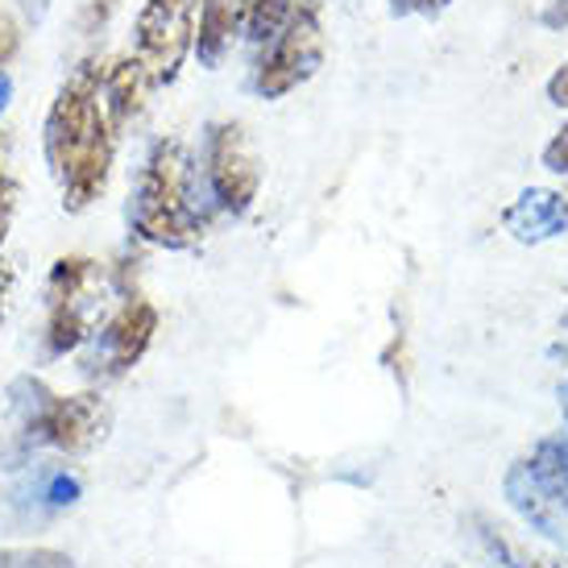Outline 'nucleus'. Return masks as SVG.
Instances as JSON below:
<instances>
[{
	"mask_svg": "<svg viewBox=\"0 0 568 568\" xmlns=\"http://www.w3.org/2000/svg\"><path fill=\"white\" fill-rule=\"evenodd\" d=\"M548 100H552L556 109H568V63L556 67V75L548 80Z\"/></svg>",
	"mask_w": 568,
	"mask_h": 568,
	"instance_id": "obj_20",
	"label": "nucleus"
},
{
	"mask_svg": "<svg viewBox=\"0 0 568 568\" xmlns=\"http://www.w3.org/2000/svg\"><path fill=\"white\" fill-rule=\"evenodd\" d=\"M47 166L63 191L67 212L92 207L109 187L116 125L100 100V67H83L47 112Z\"/></svg>",
	"mask_w": 568,
	"mask_h": 568,
	"instance_id": "obj_1",
	"label": "nucleus"
},
{
	"mask_svg": "<svg viewBox=\"0 0 568 568\" xmlns=\"http://www.w3.org/2000/svg\"><path fill=\"white\" fill-rule=\"evenodd\" d=\"M13 174L4 166V150H0V229H9V212H13Z\"/></svg>",
	"mask_w": 568,
	"mask_h": 568,
	"instance_id": "obj_19",
	"label": "nucleus"
},
{
	"mask_svg": "<svg viewBox=\"0 0 568 568\" xmlns=\"http://www.w3.org/2000/svg\"><path fill=\"white\" fill-rule=\"evenodd\" d=\"M116 300H125L116 291L109 266H100L92 257H59L47 278V357H67L80 353L109 312L116 307Z\"/></svg>",
	"mask_w": 568,
	"mask_h": 568,
	"instance_id": "obj_4",
	"label": "nucleus"
},
{
	"mask_svg": "<svg viewBox=\"0 0 568 568\" xmlns=\"http://www.w3.org/2000/svg\"><path fill=\"white\" fill-rule=\"evenodd\" d=\"M503 229L519 245H548L568 233V195L552 187H523L503 212Z\"/></svg>",
	"mask_w": 568,
	"mask_h": 568,
	"instance_id": "obj_9",
	"label": "nucleus"
},
{
	"mask_svg": "<svg viewBox=\"0 0 568 568\" xmlns=\"http://www.w3.org/2000/svg\"><path fill=\"white\" fill-rule=\"evenodd\" d=\"M0 245H4V229H0Z\"/></svg>",
	"mask_w": 568,
	"mask_h": 568,
	"instance_id": "obj_28",
	"label": "nucleus"
},
{
	"mask_svg": "<svg viewBox=\"0 0 568 568\" xmlns=\"http://www.w3.org/2000/svg\"><path fill=\"white\" fill-rule=\"evenodd\" d=\"M0 568H75V560L54 548H0Z\"/></svg>",
	"mask_w": 568,
	"mask_h": 568,
	"instance_id": "obj_15",
	"label": "nucleus"
},
{
	"mask_svg": "<svg viewBox=\"0 0 568 568\" xmlns=\"http://www.w3.org/2000/svg\"><path fill=\"white\" fill-rule=\"evenodd\" d=\"M556 403H560V415H565V427H568V382L556 386Z\"/></svg>",
	"mask_w": 568,
	"mask_h": 568,
	"instance_id": "obj_26",
	"label": "nucleus"
},
{
	"mask_svg": "<svg viewBox=\"0 0 568 568\" xmlns=\"http://www.w3.org/2000/svg\"><path fill=\"white\" fill-rule=\"evenodd\" d=\"M9 410L17 419V457H30L33 448L88 453L112 427V410L100 395H54L33 374L9 382Z\"/></svg>",
	"mask_w": 568,
	"mask_h": 568,
	"instance_id": "obj_3",
	"label": "nucleus"
},
{
	"mask_svg": "<svg viewBox=\"0 0 568 568\" xmlns=\"http://www.w3.org/2000/svg\"><path fill=\"white\" fill-rule=\"evenodd\" d=\"M17 50V30H13V21L0 13V67H4V59Z\"/></svg>",
	"mask_w": 568,
	"mask_h": 568,
	"instance_id": "obj_22",
	"label": "nucleus"
},
{
	"mask_svg": "<svg viewBox=\"0 0 568 568\" xmlns=\"http://www.w3.org/2000/svg\"><path fill=\"white\" fill-rule=\"evenodd\" d=\"M9 100H13V75L0 67V116H4V109H9Z\"/></svg>",
	"mask_w": 568,
	"mask_h": 568,
	"instance_id": "obj_24",
	"label": "nucleus"
},
{
	"mask_svg": "<svg viewBox=\"0 0 568 568\" xmlns=\"http://www.w3.org/2000/svg\"><path fill=\"white\" fill-rule=\"evenodd\" d=\"M200 162H204L207 187L216 195V207L229 216H245L257 200V187H262V162H257L250 133L233 121L212 125L204 133Z\"/></svg>",
	"mask_w": 568,
	"mask_h": 568,
	"instance_id": "obj_8",
	"label": "nucleus"
},
{
	"mask_svg": "<svg viewBox=\"0 0 568 568\" xmlns=\"http://www.w3.org/2000/svg\"><path fill=\"white\" fill-rule=\"evenodd\" d=\"M481 539H486L494 568H565V565H544V560H523V556L515 552L498 531H489V527H481Z\"/></svg>",
	"mask_w": 568,
	"mask_h": 568,
	"instance_id": "obj_16",
	"label": "nucleus"
},
{
	"mask_svg": "<svg viewBox=\"0 0 568 568\" xmlns=\"http://www.w3.org/2000/svg\"><path fill=\"white\" fill-rule=\"evenodd\" d=\"M253 63V92L266 100H283L307 83L324 63V26H320V0H300L295 13L283 30L270 38L266 47H257Z\"/></svg>",
	"mask_w": 568,
	"mask_h": 568,
	"instance_id": "obj_5",
	"label": "nucleus"
},
{
	"mask_svg": "<svg viewBox=\"0 0 568 568\" xmlns=\"http://www.w3.org/2000/svg\"><path fill=\"white\" fill-rule=\"evenodd\" d=\"M216 212L200 154L179 142L154 145L129 195V229L159 250H195Z\"/></svg>",
	"mask_w": 568,
	"mask_h": 568,
	"instance_id": "obj_2",
	"label": "nucleus"
},
{
	"mask_svg": "<svg viewBox=\"0 0 568 568\" xmlns=\"http://www.w3.org/2000/svg\"><path fill=\"white\" fill-rule=\"evenodd\" d=\"M17 9H21V17H26V21H33V26H38V21L50 13V0H17Z\"/></svg>",
	"mask_w": 568,
	"mask_h": 568,
	"instance_id": "obj_23",
	"label": "nucleus"
},
{
	"mask_svg": "<svg viewBox=\"0 0 568 568\" xmlns=\"http://www.w3.org/2000/svg\"><path fill=\"white\" fill-rule=\"evenodd\" d=\"M453 0H390V13L395 17H436L444 13Z\"/></svg>",
	"mask_w": 568,
	"mask_h": 568,
	"instance_id": "obj_18",
	"label": "nucleus"
},
{
	"mask_svg": "<svg viewBox=\"0 0 568 568\" xmlns=\"http://www.w3.org/2000/svg\"><path fill=\"white\" fill-rule=\"evenodd\" d=\"M539 162H544V171L568 174V121H565L560 129H556L552 142L544 145V154H539Z\"/></svg>",
	"mask_w": 568,
	"mask_h": 568,
	"instance_id": "obj_17",
	"label": "nucleus"
},
{
	"mask_svg": "<svg viewBox=\"0 0 568 568\" xmlns=\"http://www.w3.org/2000/svg\"><path fill=\"white\" fill-rule=\"evenodd\" d=\"M503 498L506 506L519 515L536 536L552 539V544H560V548H568V527L565 519L556 515V506L548 503V494L539 489L536 474H531V465H527V457H519L510 469H506L503 477Z\"/></svg>",
	"mask_w": 568,
	"mask_h": 568,
	"instance_id": "obj_10",
	"label": "nucleus"
},
{
	"mask_svg": "<svg viewBox=\"0 0 568 568\" xmlns=\"http://www.w3.org/2000/svg\"><path fill=\"white\" fill-rule=\"evenodd\" d=\"M159 332V312L154 303L125 295L109 312V320L88 336V345L80 348V369L92 382H112L129 374L133 365L145 357V348L154 345Z\"/></svg>",
	"mask_w": 568,
	"mask_h": 568,
	"instance_id": "obj_7",
	"label": "nucleus"
},
{
	"mask_svg": "<svg viewBox=\"0 0 568 568\" xmlns=\"http://www.w3.org/2000/svg\"><path fill=\"white\" fill-rule=\"evenodd\" d=\"M204 0H145L133 30V63L142 67L150 88H162L195 50V21Z\"/></svg>",
	"mask_w": 568,
	"mask_h": 568,
	"instance_id": "obj_6",
	"label": "nucleus"
},
{
	"mask_svg": "<svg viewBox=\"0 0 568 568\" xmlns=\"http://www.w3.org/2000/svg\"><path fill=\"white\" fill-rule=\"evenodd\" d=\"M80 477L67 474V469H42L38 474V486H33V498L42 506H50V510H63V506H75L80 503Z\"/></svg>",
	"mask_w": 568,
	"mask_h": 568,
	"instance_id": "obj_14",
	"label": "nucleus"
},
{
	"mask_svg": "<svg viewBox=\"0 0 568 568\" xmlns=\"http://www.w3.org/2000/svg\"><path fill=\"white\" fill-rule=\"evenodd\" d=\"M548 357H552V362H560L568 369V341H556V345L548 348Z\"/></svg>",
	"mask_w": 568,
	"mask_h": 568,
	"instance_id": "obj_25",
	"label": "nucleus"
},
{
	"mask_svg": "<svg viewBox=\"0 0 568 568\" xmlns=\"http://www.w3.org/2000/svg\"><path fill=\"white\" fill-rule=\"evenodd\" d=\"M241 9L245 0H204L195 21V59L204 67H221V59L241 38Z\"/></svg>",
	"mask_w": 568,
	"mask_h": 568,
	"instance_id": "obj_11",
	"label": "nucleus"
},
{
	"mask_svg": "<svg viewBox=\"0 0 568 568\" xmlns=\"http://www.w3.org/2000/svg\"><path fill=\"white\" fill-rule=\"evenodd\" d=\"M527 465H531L539 489L548 494V503L556 506V515L568 527V436H544V440H536V448L527 453Z\"/></svg>",
	"mask_w": 568,
	"mask_h": 568,
	"instance_id": "obj_12",
	"label": "nucleus"
},
{
	"mask_svg": "<svg viewBox=\"0 0 568 568\" xmlns=\"http://www.w3.org/2000/svg\"><path fill=\"white\" fill-rule=\"evenodd\" d=\"M300 0H245L241 9V38L253 47H266L274 33L283 30Z\"/></svg>",
	"mask_w": 568,
	"mask_h": 568,
	"instance_id": "obj_13",
	"label": "nucleus"
},
{
	"mask_svg": "<svg viewBox=\"0 0 568 568\" xmlns=\"http://www.w3.org/2000/svg\"><path fill=\"white\" fill-rule=\"evenodd\" d=\"M560 328L568 332V307H565V312H560Z\"/></svg>",
	"mask_w": 568,
	"mask_h": 568,
	"instance_id": "obj_27",
	"label": "nucleus"
},
{
	"mask_svg": "<svg viewBox=\"0 0 568 568\" xmlns=\"http://www.w3.org/2000/svg\"><path fill=\"white\" fill-rule=\"evenodd\" d=\"M539 21H544L548 30H565L568 26V0H548V9L539 13Z\"/></svg>",
	"mask_w": 568,
	"mask_h": 568,
	"instance_id": "obj_21",
	"label": "nucleus"
}]
</instances>
